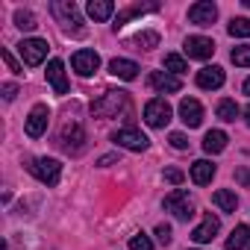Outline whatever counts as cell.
<instances>
[{
	"instance_id": "cell-7",
	"label": "cell",
	"mask_w": 250,
	"mask_h": 250,
	"mask_svg": "<svg viewBox=\"0 0 250 250\" xmlns=\"http://www.w3.org/2000/svg\"><path fill=\"white\" fill-rule=\"evenodd\" d=\"M112 142H115L118 147H127V150H136V153L147 150V145H150V139H147L142 130H133V127H127V130H118V133L112 136Z\"/></svg>"
},
{
	"instance_id": "cell-31",
	"label": "cell",
	"mask_w": 250,
	"mask_h": 250,
	"mask_svg": "<svg viewBox=\"0 0 250 250\" xmlns=\"http://www.w3.org/2000/svg\"><path fill=\"white\" fill-rule=\"evenodd\" d=\"M130 250H153V241H150L145 232H139V235L130 238Z\"/></svg>"
},
{
	"instance_id": "cell-21",
	"label": "cell",
	"mask_w": 250,
	"mask_h": 250,
	"mask_svg": "<svg viewBox=\"0 0 250 250\" xmlns=\"http://www.w3.org/2000/svg\"><path fill=\"white\" fill-rule=\"evenodd\" d=\"M227 142H229V139H227L224 130H209V133L203 136V150H206V153H221V150L227 147Z\"/></svg>"
},
{
	"instance_id": "cell-28",
	"label": "cell",
	"mask_w": 250,
	"mask_h": 250,
	"mask_svg": "<svg viewBox=\"0 0 250 250\" xmlns=\"http://www.w3.org/2000/svg\"><path fill=\"white\" fill-rule=\"evenodd\" d=\"M133 44H139V50L145 47V50H150V47H159V33H153V30H145V33H139L136 39H133Z\"/></svg>"
},
{
	"instance_id": "cell-24",
	"label": "cell",
	"mask_w": 250,
	"mask_h": 250,
	"mask_svg": "<svg viewBox=\"0 0 250 250\" xmlns=\"http://www.w3.org/2000/svg\"><path fill=\"white\" fill-rule=\"evenodd\" d=\"M156 9H159L156 3H153V6H139V3H136V6H127V9H121V12H118V18H115V30H118V27H124V24H127L130 18H136V15H145V12H156Z\"/></svg>"
},
{
	"instance_id": "cell-12",
	"label": "cell",
	"mask_w": 250,
	"mask_h": 250,
	"mask_svg": "<svg viewBox=\"0 0 250 250\" xmlns=\"http://www.w3.org/2000/svg\"><path fill=\"white\" fill-rule=\"evenodd\" d=\"M215 53V42L212 39H206V36H191V39H186V56L188 59H209Z\"/></svg>"
},
{
	"instance_id": "cell-13",
	"label": "cell",
	"mask_w": 250,
	"mask_h": 250,
	"mask_svg": "<svg viewBox=\"0 0 250 250\" xmlns=\"http://www.w3.org/2000/svg\"><path fill=\"white\" fill-rule=\"evenodd\" d=\"M180 118H183V124L186 127H200L203 124V106L194 100V97H183L180 100Z\"/></svg>"
},
{
	"instance_id": "cell-4",
	"label": "cell",
	"mask_w": 250,
	"mask_h": 250,
	"mask_svg": "<svg viewBox=\"0 0 250 250\" xmlns=\"http://www.w3.org/2000/svg\"><path fill=\"white\" fill-rule=\"evenodd\" d=\"M50 12H53V18L62 24V27H71L74 33H83V18H80V9H77V3H71V0H56V3H50Z\"/></svg>"
},
{
	"instance_id": "cell-34",
	"label": "cell",
	"mask_w": 250,
	"mask_h": 250,
	"mask_svg": "<svg viewBox=\"0 0 250 250\" xmlns=\"http://www.w3.org/2000/svg\"><path fill=\"white\" fill-rule=\"evenodd\" d=\"M165 180H168L171 186H180V183L186 180V174H183L180 168H165Z\"/></svg>"
},
{
	"instance_id": "cell-3",
	"label": "cell",
	"mask_w": 250,
	"mask_h": 250,
	"mask_svg": "<svg viewBox=\"0 0 250 250\" xmlns=\"http://www.w3.org/2000/svg\"><path fill=\"white\" fill-rule=\"evenodd\" d=\"M27 168H30V174H33L39 183H44V186H56L59 177H62V165H59L56 159H47V156H44V159H33Z\"/></svg>"
},
{
	"instance_id": "cell-11",
	"label": "cell",
	"mask_w": 250,
	"mask_h": 250,
	"mask_svg": "<svg viewBox=\"0 0 250 250\" xmlns=\"http://www.w3.org/2000/svg\"><path fill=\"white\" fill-rule=\"evenodd\" d=\"M215 18H218V6L209 3V0H200V3H194V6L188 9V21L197 24V27H212Z\"/></svg>"
},
{
	"instance_id": "cell-25",
	"label": "cell",
	"mask_w": 250,
	"mask_h": 250,
	"mask_svg": "<svg viewBox=\"0 0 250 250\" xmlns=\"http://www.w3.org/2000/svg\"><path fill=\"white\" fill-rule=\"evenodd\" d=\"M215 115H218L221 121H235V118L241 115V109H238L235 100H221V103L215 106Z\"/></svg>"
},
{
	"instance_id": "cell-1",
	"label": "cell",
	"mask_w": 250,
	"mask_h": 250,
	"mask_svg": "<svg viewBox=\"0 0 250 250\" xmlns=\"http://www.w3.org/2000/svg\"><path fill=\"white\" fill-rule=\"evenodd\" d=\"M130 106L127 91H106L97 100H91V115L97 118H118V112H124Z\"/></svg>"
},
{
	"instance_id": "cell-22",
	"label": "cell",
	"mask_w": 250,
	"mask_h": 250,
	"mask_svg": "<svg viewBox=\"0 0 250 250\" xmlns=\"http://www.w3.org/2000/svg\"><path fill=\"white\" fill-rule=\"evenodd\" d=\"M85 9H88V15H91L94 21H109L112 12H115V3H112V0H91Z\"/></svg>"
},
{
	"instance_id": "cell-19",
	"label": "cell",
	"mask_w": 250,
	"mask_h": 250,
	"mask_svg": "<svg viewBox=\"0 0 250 250\" xmlns=\"http://www.w3.org/2000/svg\"><path fill=\"white\" fill-rule=\"evenodd\" d=\"M212 177H215V165H212V162L197 159V162L191 165V183H197V186H209Z\"/></svg>"
},
{
	"instance_id": "cell-14",
	"label": "cell",
	"mask_w": 250,
	"mask_h": 250,
	"mask_svg": "<svg viewBox=\"0 0 250 250\" xmlns=\"http://www.w3.org/2000/svg\"><path fill=\"white\" fill-rule=\"evenodd\" d=\"M47 83L53 85L56 94H68V80H65V65H62V59H50V62H47Z\"/></svg>"
},
{
	"instance_id": "cell-36",
	"label": "cell",
	"mask_w": 250,
	"mask_h": 250,
	"mask_svg": "<svg viewBox=\"0 0 250 250\" xmlns=\"http://www.w3.org/2000/svg\"><path fill=\"white\" fill-rule=\"evenodd\" d=\"M235 180H238L244 188H250V168H235Z\"/></svg>"
},
{
	"instance_id": "cell-27",
	"label": "cell",
	"mask_w": 250,
	"mask_h": 250,
	"mask_svg": "<svg viewBox=\"0 0 250 250\" xmlns=\"http://www.w3.org/2000/svg\"><path fill=\"white\" fill-rule=\"evenodd\" d=\"M15 27H18V30H24V33H30V30H36L39 24H36V15H33V12L18 9V12H15Z\"/></svg>"
},
{
	"instance_id": "cell-6",
	"label": "cell",
	"mask_w": 250,
	"mask_h": 250,
	"mask_svg": "<svg viewBox=\"0 0 250 250\" xmlns=\"http://www.w3.org/2000/svg\"><path fill=\"white\" fill-rule=\"evenodd\" d=\"M59 147L71 156H77L83 147H85V130L80 127V124H65L62 133H59Z\"/></svg>"
},
{
	"instance_id": "cell-32",
	"label": "cell",
	"mask_w": 250,
	"mask_h": 250,
	"mask_svg": "<svg viewBox=\"0 0 250 250\" xmlns=\"http://www.w3.org/2000/svg\"><path fill=\"white\" fill-rule=\"evenodd\" d=\"M0 56H3V62H6V68H9L12 74H24V65H18V59H15L9 50H0Z\"/></svg>"
},
{
	"instance_id": "cell-10",
	"label": "cell",
	"mask_w": 250,
	"mask_h": 250,
	"mask_svg": "<svg viewBox=\"0 0 250 250\" xmlns=\"http://www.w3.org/2000/svg\"><path fill=\"white\" fill-rule=\"evenodd\" d=\"M71 68L80 74V77H91L97 68H100V56L94 50H77L71 56Z\"/></svg>"
},
{
	"instance_id": "cell-18",
	"label": "cell",
	"mask_w": 250,
	"mask_h": 250,
	"mask_svg": "<svg viewBox=\"0 0 250 250\" xmlns=\"http://www.w3.org/2000/svg\"><path fill=\"white\" fill-rule=\"evenodd\" d=\"M109 71L115 77H121V80H136L139 77V65L133 59H112L109 62Z\"/></svg>"
},
{
	"instance_id": "cell-37",
	"label": "cell",
	"mask_w": 250,
	"mask_h": 250,
	"mask_svg": "<svg viewBox=\"0 0 250 250\" xmlns=\"http://www.w3.org/2000/svg\"><path fill=\"white\" fill-rule=\"evenodd\" d=\"M15 94H18V85L15 83H3V97L6 100H15Z\"/></svg>"
},
{
	"instance_id": "cell-33",
	"label": "cell",
	"mask_w": 250,
	"mask_h": 250,
	"mask_svg": "<svg viewBox=\"0 0 250 250\" xmlns=\"http://www.w3.org/2000/svg\"><path fill=\"white\" fill-rule=\"evenodd\" d=\"M168 142H171V147H174V150H186V147H188V139H186L183 133H171V136H168Z\"/></svg>"
},
{
	"instance_id": "cell-15",
	"label": "cell",
	"mask_w": 250,
	"mask_h": 250,
	"mask_svg": "<svg viewBox=\"0 0 250 250\" xmlns=\"http://www.w3.org/2000/svg\"><path fill=\"white\" fill-rule=\"evenodd\" d=\"M147 83H150V88H153V91H162V94H165V91H171V94H174V91H180V88H183L180 77H174V74H162V71H153V74L147 77Z\"/></svg>"
},
{
	"instance_id": "cell-38",
	"label": "cell",
	"mask_w": 250,
	"mask_h": 250,
	"mask_svg": "<svg viewBox=\"0 0 250 250\" xmlns=\"http://www.w3.org/2000/svg\"><path fill=\"white\" fill-rule=\"evenodd\" d=\"M112 162H115V156H103V159H100V168H106V165H112Z\"/></svg>"
},
{
	"instance_id": "cell-8",
	"label": "cell",
	"mask_w": 250,
	"mask_h": 250,
	"mask_svg": "<svg viewBox=\"0 0 250 250\" xmlns=\"http://www.w3.org/2000/svg\"><path fill=\"white\" fill-rule=\"evenodd\" d=\"M18 53H21L24 65H42L47 56V42L44 39H24L18 44Z\"/></svg>"
},
{
	"instance_id": "cell-17",
	"label": "cell",
	"mask_w": 250,
	"mask_h": 250,
	"mask_svg": "<svg viewBox=\"0 0 250 250\" xmlns=\"http://www.w3.org/2000/svg\"><path fill=\"white\" fill-rule=\"evenodd\" d=\"M218 229H221V221L209 212V215L203 218V224H200V227H194L191 238H194L197 244H206V241H212V238H215V232H218Z\"/></svg>"
},
{
	"instance_id": "cell-16",
	"label": "cell",
	"mask_w": 250,
	"mask_h": 250,
	"mask_svg": "<svg viewBox=\"0 0 250 250\" xmlns=\"http://www.w3.org/2000/svg\"><path fill=\"white\" fill-rule=\"evenodd\" d=\"M224 68H218V65H209V68H203V71H197V85L200 88H206V91H212V88H221L224 85Z\"/></svg>"
},
{
	"instance_id": "cell-2",
	"label": "cell",
	"mask_w": 250,
	"mask_h": 250,
	"mask_svg": "<svg viewBox=\"0 0 250 250\" xmlns=\"http://www.w3.org/2000/svg\"><path fill=\"white\" fill-rule=\"evenodd\" d=\"M162 206H165L177 221H188V218L194 215V203H191V197H188L186 188H174L171 194H165Z\"/></svg>"
},
{
	"instance_id": "cell-9",
	"label": "cell",
	"mask_w": 250,
	"mask_h": 250,
	"mask_svg": "<svg viewBox=\"0 0 250 250\" xmlns=\"http://www.w3.org/2000/svg\"><path fill=\"white\" fill-rule=\"evenodd\" d=\"M47 121H50V109L47 106H33V112L27 115V121H24V130H27V136L30 139H39V136H44V130H47Z\"/></svg>"
},
{
	"instance_id": "cell-5",
	"label": "cell",
	"mask_w": 250,
	"mask_h": 250,
	"mask_svg": "<svg viewBox=\"0 0 250 250\" xmlns=\"http://www.w3.org/2000/svg\"><path fill=\"white\" fill-rule=\"evenodd\" d=\"M171 106H168V100L165 97H153V100H147L145 103V124L147 127H165V124L171 121Z\"/></svg>"
},
{
	"instance_id": "cell-40",
	"label": "cell",
	"mask_w": 250,
	"mask_h": 250,
	"mask_svg": "<svg viewBox=\"0 0 250 250\" xmlns=\"http://www.w3.org/2000/svg\"><path fill=\"white\" fill-rule=\"evenodd\" d=\"M244 118H247V127H250V106L244 109Z\"/></svg>"
},
{
	"instance_id": "cell-23",
	"label": "cell",
	"mask_w": 250,
	"mask_h": 250,
	"mask_svg": "<svg viewBox=\"0 0 250 250\" xmlns=\"http://www.w3.org/2000/svg\"><path fill=\"white\" fill-rule=\"evenodd\" d=\"M212 203H215L221 212H235V206H238V197H235L229 188H218V191L212 194Z\"/></svg>"
},
{
	"instance_id": "cell-39",
	"label": "cell",
	"mask_w": 250,
	"mask_h": 250,
	"mask_svg": "<svg viewBox=\"0 0 250 250\" xmlns=\"http://www.w3.org/2000/svg\"><path fill=\"white\" fill-rule=\"evenodd\" d=\"M244 94H247V97H250V77H247V80H244Z\"/></svg>"
},
{
	"instance_id": "cell-30",
	"label": "cell",
	"mask_w": 250,
	"mask_h": 250,
	"mask_svg": "<svg viewBox=\"0 0 250 250\" xmlns=\"http://www.w3.org/2000/svg\"><path fill=\"white\" fill-rule=\"evenodd\" d=\"M229 59H232L238 68H250V44H244V47H235V50L229 53Z\"/></svg>"
},
{
	"instance_id": "cell-35",
	"label": "cell",
	"mask_w": 250,
	"mask_h": 250,
	"mask_svg": "<svg viewBox=\"0 0 250 250\" xmlns=\"http://www.w3.org/2000/svg\"><path fill=\"white\" fill-rule=\"evenodd\" d=\"M156 238H159V244H171V227L168 224H159L156 227Z\"/></svg>"
},
{
	"instance_id": "cell-41",
	"label": "cell",
	"mask_w": 250,
	"mask_h": 250,
	"mask_svg": "<svg viewBox=\"0 0 250 250\" xmlns=\"http://www.w3.org/2000/svg\"><path fill=\"white\" fill-rule=\"evenodd\" d=\"M244 6H247V9H250V0H244Z\"/></svg>"
},
{
	"instance_id": "cell-29",
	"label": "cell",
	"mask_w": 250,
	"mask_h": 250,
	"mask_svg": "<svg viewBox=\"0 0 250 250\" xmlns=\"http://www.w3.org/2000/svg\"><path fill=\"white\" fill-rule=\"evenodd\" d=\"M165 68H168L174 77H180V74H186V71H188L186 59H183V56H177V53H165Z\"/></svg>"
},
{
	"instance_id": "cell-20",
	"label": "cell",
	"mask_w": 250,
	"mask_h": 250,
	"mask_svg": "<svg viewBox=\"0 0 250 250\" xmlns=\"http://www.w3.org/2000/svg\"><path fill=\"white\" fill-rule=\"evenodd\" d=\"M227 250H250V227L238 224L232 229V235L227 238Z\"/></svg>"
},
{
	"instance_id": "cell-26",
	"label": "cell",
	"mask_w": 250,
	"mask_h": 250,
	"mask_svg": "<svg viewBox=\"0 0 250 250\" xmlns=\"http://www.w3.org/2000/svg\"><path fill=\"white\" fill-rule=\"evenodd\" d=\"M227 33L232 39H250V18H232L229 27H227Z\"/></svg>"
}]
</instances>
